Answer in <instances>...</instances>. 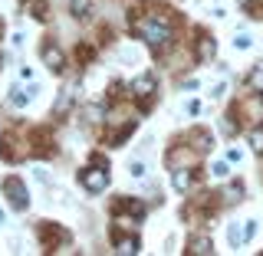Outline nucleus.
I'll list each match as a JSON object with an SVG mask.
<instances>
[{
    "instance_id": "obj_15",
    "label": "nucleus",
    "mask_w": 263,
    "mask_h": 256,
    "mask_svg": "<svg viewBox=\"0 0 263 256\" xmlns=\"http://www.w3.org/2000/svg\"><path fill=\"white\" fill-rule=\"evenodd\" d=\"M240 4H250V0H240Z\"/></svg>"
},
{
    "instance_id": "obj_3",
    "label": "nucleus",
    "mask_w": 263,
    "mask_h": 256,
    "mask_svg": "<svg viewBox=\"0 0 263 256\" xmlns=\"http://www.w3.org/2000/svg\"><path fill=\"white\" fill-rule=\"evenodd\" d=\"M4 187H7V194H10V201H13V207H16V210L27 207V191H23L20 181H16V178H7V181H4Z\"/></svg>"
},
{
    "instance_id": "obj_6",
    "label": "nucleus",
    "mask_w": 263,
    "mask_h": 256,
    "mask_svg": "<svg viewBox=\"0 0 263 256\" xmlns=\"http://www.w3.org/2000/svg\"><path fill=\"white\" fill-rule=\"evenodd\" d=\"M211 250H214V243L208 240V237H197V240L191 243V253H194V256H208Z\"/></svg>"
},
{
    "instance_id": "obj_12",
    "label": "nucleus",
    "mask_w": 263,
    "mask_h": 256,
    "mask_svg": "<svg viewBox=\"0 0 263 256\" xmlns=\"http://www.w3.org/2000/svg\"><path fill=\"white\" fill-rule=\"evenodd\" d=\"M250 86L253 89H263V66H257V69L250 72Z\"/></svg>"
},
{
    "instance_id": "obj_8",
    "label": "nucleus",
    "mask_w": 263,
    "mask_h": 256,
    "mask_svg": "<svg viewBox=\"0 0 263 256\" xmlns=\"http://www.w3.org/2000/svg\"><path fill=\"white\" fill-rule=\"evenodd\" d=\"M187 184H191V174L187 171H175V191H187Z\"/></svg>"
},
{
    "instance_id": "obj_2",
    "label": "nucleus",
    "mask_w": 263,
    "mask_h": 256,
    "mask_svg": "<svg viewBox=\"0 0 263 256\" xmlns=\"http://www.w3.org/2000/svg\"><path fill=\"white\" fill-rule=\"evenodd\" d=\"M105 184H109V171H99V168H89V171H82V187L86 191H105Z\"/></svg>"
},
{
    "instance_id": "obj_13",
    "label": "nucleus",
    "mask_w": 263,
    "mask_h": 256,
    "mask_svg": "<svg viewBox=\"0 0 263 256\" xmlns=\"http://www.w3.org/2000/svg\"><path fill=\"white\" fill-rule=\"evenodd\" d=\"M214 174H217V178H227V174H230V168H227L224 161H220V164H214Z\"/></svg>"
},
{
    "instance_id": "obj_11",
    "label": "nucleus",
    "mask_w": 263,
    "mask_h": 256,
    "mask_svg": "<svg viewBox=\"0 0 263 256\" xmlns=\"http://www.w3.org/2000/svg\"><path fill=\"white\" fill-rule=\"evenodd\" d=\"M10 102H13V105H27V102H30V92H23V89H13Z\"/></svg>"
},
{
    "instance_id": "obj_4",
    "label": "nucleus",
    "mask_w": 263,
    "mask_h": 256,
    "mask_svg": "<svg viewBox=\"0 0 263 256\" xmlns=\"http://www.w3.org/2000/svg\"><path fill=\"white\" fill-rule=\"evenodd\" d=\"M132 92H135V95H152L155 92V76H152V72L138 76L135 82H132Z\"/></svg>"
},
{
    "instance_id": "obj_10",
    "label": "nucleus",
    "mask_w": 263,
    "mask_h": 256,
    "mask_svg": "<svg viewBox=\"0 0 263 256\" xmlns=\"http://www.w3.org/2000/svg\"><path fill=\"white\" fill-rule=\"evenodd\" d=\"M250 148H253V151H263V128L250 131Z\"/></svg>"
},
{
    "instance_id": "obj_1",
    "label": "nucleus",
    "mask_w": 263,
    "mask_h": 256,
    "mask_svg": "<svg viewBox=\"0 0 263 256\" xmlns=\"http://www.w3.org/2000/svg\"><path fill=\"white\" fill-rule=\"evenodd\" d=\"M138 33H142V40H148V43H168L171 40V27L164 20H158V16H148V20L138 23Z\"/></svg>"
},
{
    "instance_id": "obj_14",
    "label": "nucleus",
    "mask_w": 263,
    "mask_h": 256,
    "mask_svg": "<svg viewBox=\"0 0 263 256\" xmlns=\"http://www.w3.org/2000/svg\"><path fill=\"white\" fill-rule=\"evenodd\" d=\"M0 224H4V210H0Z\"/></svg>"
},
{
    "instance_id": "obj_5",
    "label": "nucleus",
    "mask_w": 263,
    "mask_h": 256,
    "mask_svg": "<svg viewBox=\"0 0 263 256\" xmlns=\"http://www.w3.org/2000/svg\"><path fill=\"white\" fill-rule=\"evenodd\" d=\"M43 60H46L49 69H56V72L63 69V53H60L56 46H46V49H43Z\"/></svg>"
},
{
    "instance_id": "obj_7",
    "label": "nucleus",
    "mask_w": 263,
    "mask_h": 256,
    "mask_svg": "<svg viewBox=\"0 0 263 256\" xmlns=\"http://www.w3.org/2000/svg\"><path fill=\"white\" fill-rule=\"evenodd\" d=\"M115 253H122V256L138 253V240H119V243H115Z\"/></svg>"
},
{
    "instance_id": "obj_9",
    "label": "nucleus",
    "mask_w": 263,
    "mask_h": 256,
    "mask_svg": "<svg viewBox=\"0 0 263 256\" xmlns=\"http://www.w3.org/2000/svg\"><path fill=\"white\" fill-rule=\"evenodd\" d=\"M69 10L76 13V16H82V13H89V0H69Z\"/></svg>"
}]
</instances>
